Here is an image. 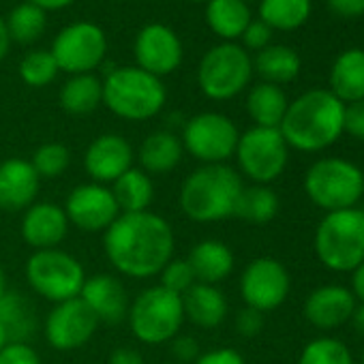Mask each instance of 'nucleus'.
I'll return each mask as SVG.
<instances>
[{
  "label": "nucleus",
  "instance_id": "nucleus-41",
  "mask_svg": "<svg viewBox=\"0 0 364 364\" xmlns=\"http://www.w3.org/2000/svg\"><path fill=\"white\" fill-rule=\"evenodd\" d=\"M343 131L349 133V135H353L355 139H364V99L345 105Z\"/></svg>",
  "mask_w": 364,
  "mask_h": 364
},
{
  "label": "nucleus",
  "instance_id": "nucleus-8",
  "mask_svg": "<svg viewBox=\"0 0 364 364\" xmlns=\"http://www.w3.org/2000/svg\"><path fill=\"white\" fill-rule=\"evenodd\" d=\"M26 279L35 294L60 304L80 298L86 283L84 266L67 251H35L26 262Z\"/></svg>",
  "mask_w": 364,
  "mask_h": 364
},
{
  "label": "nucleus",
  "instance_id": "nucleus-45",
  "mask_svg": "<svg viewBox=\"0 0 364 364\" xmlns=\"http://www.w3.org/2000/svg\"><path fill=\"white\" fill-rule=\"evenodd\" d=\"M328 9L338 18H362L364 0H328Z\"/></svg>",
  "mask_w": 364,
  "mask_h": 364
},
{
  "label": "nucleus",
  "instance_id": "nucleus-17",
  "mask_svg": "<svg viewBox=\"0 0 364 364\" xmlns=\"http://www.w3.org/2000/svg\"><path fill=\"white\" fill-rule=\"evenodd\" d=\"M84 167L97 185L116 182L133 167V148L122 135L105 133L88 146L84 154Z\"/></svg>",
  "mask_w": 364,
  "mask_h": 364
},
{
  "label": "nucleus",
  "instance_id": "nucleus-20",
  "mask_svg": "<svg viewBox=\"0 0 364 364\" xmlns=\"http://www.w3.org/2000/svg\"><path fill=\"white\" fill-rule=\"evenodd\" d=\"M80 298L88 304V309L97 315L99 323H120L129 315V298L124 285L112 274H95L86 277Z\"/></svg>",
  "mask_w": 364,
  "mask_h": 364
},
{
  "label": "nucleus",
  "instance_id": "nucleus-33",
  "mask_svg": "<svg viewBox=\"0 0 364 364\" xmlns=\"http://www.w3.org/2000/svg\"><path fill=\"white\" fill-rule=\"evenodd\" d=\"M277 213H279V198L266 185L242 187L236 208H234V217L249 221V223H257V225L272 221Z\"/></svg>",
  "mask_w": 364,
  "mask_h": 364
},
{
  "label": "nucleus",
  "instance_id": "nucleus-31",
  "mask_svg": "<svg viewBox=\"0 0 364 364\" xmlns=\"http://www.w3.org/2000/svg\"><path fill=\"white\" fill-rule=\"evenodd\" d=\"M300 67V56L287 46H268L262 52H257L253 60V69L264 77V82L277 86L296 80Z\"/></svg>",
  "mask_w": 364,
  "mask_h": 364
},
{
  "label": "nucleus",
  "instance_id": "nucleus-55",
  "mask_svg": "<svg viewBox=\"0 0 364 364\" xmlns=\"http://www.w3.org/2000/svg\"><path fill=\"white\" fill-rule=\"evenodd\" d=\"M245 3H249V0H245Z\"/></svg>",
  "mask_w": 364,
  "mask_h": 364
},
{
  "label": "nucleus",
  "instance_id": "nucleus-13",
  "mask_svg": "<svg viewBox=\"0 0 364 364\" xmlns=\"http://www.w3.org/2000/svg\"><path fill=\"white\" fill-rule=\"evenodd\" d=\"M240 294L247 306L266 313L281 306L289 294V274L285 266L272 257L251 262L240 279Z\"/></svg>",
  "mask_w": 364,
  "mask_h": 364
},
{
  "label": "nucleus",
  "instance_id": "nucleus-18",
  "mask_svg": "<svg viewBox=\"0 0 364 364\" xmlns=\"http://www.w3.org/2000/svg\"><path fill=\"white\" fill-rule=\"evenodd\" d=\"M69 219L63 206L52 202H35L28 210H24L22 219V238L35 251L58 249V245L67 238Z\"/></svg>",
  "mask_w": 364,
  "mask_h": 364
},
{
  "label": "nucleus",
  "instance_id": "nucleus-49",
  "mask_svg": "<svg viewBox=\"0 0 364 364\" xmlns=\"http://www.w3.org/2000/svg\"><path fill=\"white\" fill-rule=\"evenodd\" d=\"M353 294L364 302V262L353 270Z\"/></svg>",
  "mask_w": 364,
  "mask_h": 364
},
{
  "label": "nucleus",
  "instance_id": "nucleus-37",
  "mask_svg": "<svg viewBox=\"0 0 364 364\" xmlns=\"http://www.w3.org/2000/svg\"><path fill=\"white\" fill-rule=\"evenodd\" d=\"M298 364H353L349 349L336 338H315L311 341Z\"/></svg>",
  "mask_w": 364,
  "mask_h": 364
},
{
  "label": "nucleus",
  "instance_id": "nucleus-12",
  "mask_svg": "<svg viewBox=\"0 0 364 364\" xmlns=\"http://www.w3.org/2000/svg\"><path fill=\"white\" fill-rule=\"evenodd\" d=\"M107 41L103 31L92 22H75L58 33L52 46V56L58 65V71L71 75L90 73L105 58Z\"/></svg>",
  "mask_w": 364,
  "mask_h": 364
},
{
  "label": "nucleus",
  "instance_id": "nucleus-34",
  "mask_svg": "<svg viewBox=\"0 0 364 364\" xmlns=\"http://www.w3.org/2000/svg\"><path fill=\"white\" fill-rule=\"evenodd\" d=\"M46 24H48L46 11L39 9L33 3L18 5L11 11L9 20H7L9 37H11V41H18V43H33V41H37L43 35Z\"/></svg>",
  "mask_w": 364,
  "mask_h": 364
},
{
  "label": "nucleus",
  "instance_id": "nucleus-21",
  "mask_svg": "<svg viewBox=\"0 0 364 364\" xmlns=\"http://www.w3.org/2000/svg\"><path fill=\"white\" fill-rule=\"evenodd\" d=\"M353 311L355 298L349 289L341 285H326L315 289L304 304L306 319L321 330H330L345 323L347 319H351Z\"/></svg>",
  "mask_w": 364,
  "mask_h": 364
},
{
  "label": "nucleus",
  "instance_id": "nucleus-44",
  "mask_svg": "<svg viewBox=\"0 0 364 364\" xmlns=\"http://www.w3.org/2000/svg\"><path fill=\"white\" fill-rule=\"evenodd\" d=\"M196 364H245V358L236 349H213L202 353Z\"/></svg>",
  "mask_w": 364,
  "mask_h": 364
},
{
  "label": "nucleus",
  "instance_id": "nucleus-36",
  "mask_svg": "<svg viewBox=\"0 0 364 364\" xmlns=\"http://www.w3.org/2000/svg\"><path fill=\"white\" fill-rule=\"evenodd\" d=\"M56 73H58V65L52 52H46V50L28 52L20 63V77L33 88L48 86L56 77Z\"/></svg>",
  "mask_w": 364,
  "mask_h": 364
},
{
  "label": "nucleus",
  "instance_id": "nucleus-38",
  "mask_svg": "<svg viewBox=\"0 0 364 364\" xmlns=\"http://www.w3.org/2000/svg\"><path fill=\"white\" fill-rule=\"evenodd\" d=\"M159 274H161V287L171 291V294H178V296L187 294L198 283L187 259H173L171 257Z\"/></svg>",
  "mask_w": 364,
  "mask_h": 364
},
{
  "label": "nucleus",
  "instance_id": "nucleus-22",
  "mask_svg": "<svg viewBox=\"0 0 364 364\" xmlns=\"http://www.w3.org/2000/svg\"><path fill=\"white\" fill-rule=\"evenodd\" d=\"M330 92L343 103L364 99V50L351 48L336 56L330 69Z\"/></svg>",
  "mask_w": 364,
  "mask_h": 364
},
{
  "label": "nucleus",
  "instance_id": "nucleus-54",
  "mask_svg": "<svg viewBox=\"0 0 364 364\" xmlns=\"http://www.w3.org/2000/svg\"><path fill=\"white\" fill-rule=\"evenodd\" d=\"M362 364H364V353H362Z\"/></svg>",
  "mask_w": 364,
  "mask_h": 364
},
{
  "label": "nucleus",
  "instance_id": "nucleus-2",
  "mask_svg": "<svg viewBox=\"0 0 364 364\" xmlns=\"http://www.w3.org/2000/svg\"><path fill=\"white\" fill-rule=\"evenodd\" d=\"M345 103L330 90H309L287 105L279 127L287 146L304 152H317L332 146L343 133Z\"/></svg>",
  "mask_w": 364,
  "mask_h": 364
},
{
  "label": "nucleus",
  "instance_id": "nucleus-39",
  "mask_svg": "<svg viewBox=\"0 0 364 364\" xmlns=\"http://www.w3.org/2000/svg\"><path fill=\"white\" fill-rule=\"evenodd\" d=\"M0 364H41L39 353L26 343H7L0 349Z\"/></svg>",
  "mask_w": 364,
  "mask_h": 364
},
{
  "label": "nucleus",
  "instance_id": "nucleus-27",
  "mask_svg": "<svg viewBox=\"0 0 364 364\" xmlns=\"http://www.w3.org/2000/svg\"><path fill=\"white\" fill-rule=\"evenodd\" d=\"M35 328L37 317L28 298L18 291H5L0 298V330L5 332L7 343H26Z\"/></svg>",
  "mask_w": 364,
  "mask_h": 364
},
{
  "label": "nucleus",
  "instance_id": "nucleus-3",
  "mask_svg": "<svg viewBox=\"0 0 364 364\" xmlns=\"http://www.w3.org/2000/svg\"><path fill=\"white\" fill-rule=\"evenodd\" d=\"M242 180L228 165H202L180 189V208L196 223H213L234 217Z\"/></svg>",
  "mask_w": 364,
  "mask_h": 364
},
{
  "label": "nucleus",
  "instance_id": "nucleus-40",
  "mask_svg": "<svg viewBox=\"0 0 364 364\" xmlns=\"http://www.w3.org/2000/svg\"><path fill=\"white\" fill-rule=\"evenodd\" d=\"M270 39H272V28L268 24H264L262 20H251V24L242 33V41H245L247 50L262 52L264 48L270 46Z\"/></svg>",
  "mask_w": 364,
  "mask_h": 364
},
{
  "label": "nucleus",
  "instance_id": "nucleus-43",
  "mask_svg": "<svg viewBox=\"0 0 364 364\" xmlns=\"http://www.w3.org/2000/svg\"><path fill=\"white\" fill-rule=\"evenodd\" d=\"M264 326V315L251 306H245L238 315H236V328L242 336H255L262 332Z\"/></svg>",
  "mask_w": 364,
  "mask_h": 364
},
{
  "label": "nucleus",
  "instance_id": "nucleus-47",
  "mask_svg": "<svg viewBox=\"0 0 364 364\" xmlns=\"http://www.w3.org/2000/svg\"><path fill=\"white\" fill-rule=\"evenodd\" d=\"M28 3L37 5V7L43 9V11H56V9L69 7L71 3H75V0H28Z\"/></svg>",
  "mask_w": 364,
  "mask_h": 364
},
{
  "label": "nucleus",
  "instance_id": "nucleus-56",
  "mask_svg": "<svg viewBox=\"0 0 364 364\" xmlns=\"http://www.w3.org/2000/svg\"><path fill=\"white\" fill-rule=\"evenodd\" d=\"M169 364H173V362H169Z\"/></svg>",
  "mask_w": 364,
  "mask_h": 364
},
{
  "label": "nucleus",
  "instance_id": "nucleus-50",
  "mask_svg": "<svg viewBox=\"0 0 364 364\" xmlns=\"http://www.w3.org/2000/svg\"><path fill=\"white\" fill-rule=\"evenodd\" d=\"M351 319H353V326H355L358 334H362V336H364V302H362L360 306H355V311H353Z\"/></svg>",
  "mask_w": 364,
  "mask_h": 364
},
{
  "label": "nucleus",
  "instance_id": "nucleus-9",
  "mask_svg": "<svg viewBox=\"0 0 364 364\" xmlns=\"http://www.w3.org/2000/svg\"><path fill=\"white\" fill-rule=\"evenodd\" d=\"M253 60L249 52L232 41L208 50L198 69L202 92L215 101H228L240 95L251 82Z\"/></svg>",
  "mask_w": 364,
  "mask_h": 364
},
{
  "label": "nucleus",
  "instance_id": "nucleus-28",
  "mask_svg": "<svg viewBox=\"0 0 364 364\" xmlns=\"http://www.w3.org/2000/svg\"><path fill=\"white\" fill-rule=\"evenodd\" d=\"M287 97L277 84L262 82L251 88L247 97V109L249 116L255 120V127H266V129H279L283 122V116L287 112Z\"/></svg>",
  "mask_w": 364,
  "mask_h": 364
},
{
  "label": "nucleus",
  "instance_id": "nucleus-35",
  "mask_svg": "<svg viewBox=\"0 0 364 364\" xmlns=\"http://www.w3.org/2000/svg\"><path fill=\"white\" fill-rule=\"evenodd\" d=\"M69 163H71V152L67 146H63L58 141H50V144L39 146L31 159V165L37 171V176L48 178V180L60 178L67 171Z\"/></svg>",
  "mask_w": 364,
  "mask_h": 364
},
{
  "label": "nucleus",
  "instance_id": "nucleus-14",
  "mask_svg": "<svg viewBox=\"0 0 364 364\" xmlns=\"http://www.w3.org/2000/svg\"><path fill=\"white\" fill-rule=\"evenodd\" d=\"M99 328L97 315L82 298L56 304L46 319V338L58 351L84 347Z\"/></svg>",
  "mask_w": 364,
  "mask_h": 364
},
{
  "label": "nucleus",
  "instance_id": "nucleus-24",
  "mask_svg": "<svg viewBox=\"0 0 364 364\" xmlns=\"http://www.w3.org/2000/svg\"><path fill=\"white\" fill-rule=\"evenodd\" d=\"M196 281L204 285H217L228 279L234 270V253L228 245L219 240H202L198 242L187 257Z\"/></svg>",
  "mask_w": 364,
  "mask_h": 364
},
{
  "label": "nucleus",
  "instance_id": "nucleus-26",
  "mask_svg": "<svg viewBox=\"0 0 364 364\" xmlns=\"http://www.w3.org/2000/svg\"><path fill=\"white\" fill-rule=\"evenodd\" d=\"M112 196L118 204L120 215L146 213L154 200L152 180L144 169L131 167L116 182H112Z\"/></svg>",
  "mask_w": 364,
  "mask_h": 364
},
{
  "label": "nucleus",
  "instance_id": "nucleus-16",
  "mask_svg": "<svg viewBox=\"0 0 364 364\" xmlns=\"http://www.w3.org/2000/svg\"><path fill=\"white\" fill-rule=\"evenodd\" d=\"M133 54L139 69L154 77H161L180 67L182 43L165 24H148L137 33Z\"/></svg>",
  "mask_w": 364,
  "mask_h": 364
},
{
  "label": "nucleus",
  "instance_id": "nucleus-42",
  "mask_svg": "<svg viewBox=\"0 0 364 364\" xmlns=\"http://www.w3.org/2000/svg\"><path fill=\"white\" fill-rule=\"evenodd\" d=\"M169 351L171 355L178 360V364H187V362H196L200 358V345L196 338L191 336H173L169 341Z\"/></svg>",
  "mask_w": 364,
  "mask_h": 364
},
{
  "label": "nucleus",
  "instance_id": "nucleus-48",
  "mask_svg": "<svg viewBox=\"0 0 364 364\" xmlns=\"http://www.w3.org/2000/svg\"><path fill=\"white\" fill-rule=\"evenodd\" d=\"M9 46H11V37H9V28H7V22L0 18V60H3L9 52Z\"/></svg>",
  "mask_w": 364,
  "mask_h": 364
},
{
  "label": "nucleus",
  "instance_id": "nucleus-46",
  "mask_svg": "<svg viewBox=\"0 0 364 364\" xmlns=\"http://www.w3.org/2000/svg\"><path fill=\"white\" fill-rule=\"evenodd\" d=\"M109 364H144V358L139 351H135L131 347H118L109 355Z\"/></svg>",
  "mask_w": 364,
  "mask_h": 364
},
{
  "label": "nucleus",
  "instance_id": "nucleus-15",
  "mask_svg": "<svg viewBox=\"0 0 364 364\" xmlns=\"http://www.w3.org/2000/svg\"><path fill=\"white\" fill-rule=\"evenodd\" d=\"M63 208L71 225L90 234L105 232L120 217L112 189L97 185V182H86V185L75 187Z\"/></svg>",
  "mask_w": 364,
  "mask_h": 364
},
{
  "label": "nucleus",
  "instance_id": "nucleus-30",
  "mask_svg": "<svg viewBox=\"0 0 364 364\" xmlns=\"http://www.w3.org/2000/svg\"><path fill=\"white\" fill-rule=\"evenodd\" d=\"M103 103V82L92 73L71 75L60 90V105L71 116L92 114Z\"/></svg>",
  "mask_w": 364,
  "mask_h": 364
},
{
  "label": "nucleus",
  "instance_id": "nucleus-7",
  "mask_svg": "<svg viewBox=\"0 0 364 364\" xmlns=\"http://www.w3.org/2000/svg\"><path fill=\"white\" fill-rule=\"evenodd\" d=\"M304 191L315 206L328 213L347 210L364 193V173L345 159H321L309 167Z\"/></svg>",
  "mask_w": 364,
  "mask_h": 364
},
{
  "label": "nucleus",
  "instance_id": "nucleus-6",
  "mask_svg": "<svg viewBox=\"0 0 364 364\" xmlns=\"http://www.w3.org/2000/svg\"><path fill=\"white\" fill-rule=\"evenodd\" d=\"M127 319L137 341L146 345L169 343L185 321L182 296L171 294L161 285L148 287L133 300Z\"/></svg>",
  "mask_w": 364,
  "mask_h": 364
},
{
  "label": "nucleus",
  "instance_id": "nucleus-51",
  "mask_svg": "<svg viewBox=\"0 0 364 364\" xmlns=\"http://www.w3.org/2000/svg\"><path fill=\"white\" fill-rule=\"evenodd\" d=\"M7 291V279H5V270L3 266H0V298H3V294Z\"/></svg>",
  "mask_w": 364,
  "mask_h": 364
},
{
  "label": "nucleus",
  "instance_id": "nucleus-53",
  "mask_svg": "<svg viewBox=\"0 0 364 364\" xmlns=\"http://www.w3.org/2000/svg\"><path fill=\"white\" fill-rule=\"evenodd\" d=\"M189 3H208V0H189Z\"/></svg>",
  "mask_w": 364,
  "mask_h": 364
},
{
  "label": "nucleus",
  "instance_id": "nucleus-4",
  "mask_svg": "<svg viewBox=\"0 0 364 364\" xmlns=\"http://www.w3.org/2000/svg\"><path fill=\"white\" fill-rule=\"evenodd\" d=\"M167 92L159 77L139 67H120L103 82V103L124 120H148L165 105Z\"/></svg>",
  "mask_w": 364,
  "mask_h": 364
},
{
  "label": "nucleus",
  "instance_id": "nucleus-29",
  "mask_svg": "<svg viewBox=\"0 0 364 364\" xmlns=\"http://www.w3.org/2000/svg\"><path fill=\"white\" fill-rule=\"evenodd\" d=\"M206 22L215 35L225 41L242 37L251 24V11L245 0H208Z\"/></svg>",
  "mask_w": 364,
  "mask_h": 364
},
{
  "label": "nucleus",
  "instance_id": "nucleus-52",
  "mask_svg": "<svg viewBox=\"0 0 364 364\" xmlns=\"http://www.w3.org/2000/svg\"><path fill=\"white\" fill-rule=\"evenodd\" d=\"M7 345V336H5V332L3 330H0V349H3Z\"/></svg>",
  "mask_w": 364,
  "mask_h": 364
},
{
  "label": "nucleus",
  "instance_id": "nucleus-23",
  "mask_svg": "<svg viewBox=\"0 0 364 364\" xmlns=\"http://www.w3.org/2000/svg\"><path fill=\"white\" fill-rule=\"evenodd\" d=\"M182 309L185 319L198 328H217L228 315V300L215 285L196 283L187 294H182Z\"/></svg>",
  "mask_w": 364,
  "mask_h": 364
},
{
  "label": "nucleus",
  "instance_id": "nucleus-25",
  "mask_svg": "<svg viewBox=\"0 0 364 364\" xmlns=\"http://www.w3.org/2000/svg\"><path fill=\"white\" fill-rule=\"evenodd\" d=\"M182 154H185V148H182L180 137H176L169 131L150 133L139 146V163L148 176L169 173L171 169L178 167V163L182 161Z\"/></svg>",
  "mask_w": 364,
  "mask_h": 364
},
{
  "label": "nucleus",
  "instance_id": "nucleus-11",
  "mask_svg": "<svg viewBox=\"0 0 364 364\" xmlns=\"http://www.w3.org/2000/svg\"><path fill=\"white\" fill-rule=\"evenodd\" d=\"M236 159L242 173L257 185H268L283 173L287 165V144L279 129L253 127L240 135Z\"/></svg>",
  "mask_w": 364,
  "mask_h": 364
},
{
  "label": "nucleus",
  "instance_id": "nucleus-10",
  "mask_svg": "<svg viewBox=\"0 0 364 364\" xmlns=\"http://www.w3.org/2000/svg\"><path fill=\"white\" fill-rule=\"evenodd\" d=\"M240 133L236 124L215 112H204L193 116L182 131V148H185L191 156L206 165H221L230 156L236 154Z\"/></svg>",
  "mask_w": 364,
  "mask_h": 364
},
{
  "label": "nucleus",
  "instance_id": "nucleus-32",
  "mask_svg": "<svg viewBox=\"0 0 364 364\" xmlns=\"http://www.w3.org/2000/svg\"><path fill=\"white\" fill-rule=\"evenodd\" d=\"M313 3L311 0H262L259 20L272 31H296L306 24L311 18Z\"/></svg>",
  "mask_w": 364,
  "mask_h": 364
},
{
  "label": "nucleus",
  "instance_id": "nucleus-19",
  "mask_svg": "<svg viewBox=\"0 0 364 364\" xmlns=\"http://www.w3.org/2000/svg\"><path fill=\"white\" fill-rule=\"evenodd\" d=\"M41 178L31 161L7 159L0 163V210L20 213L37 202Z\"/></svg>",
  "mask_w": 364,
  "mask_h": 364
},
{
  "label": "nucleus",
  "instance_id": "nucleus-5",
  "mask_svg": "<svg viewBox=\"0 0 364 364\" xmlns=\"http://www.w3.org/2000/svg\"><path fill=\"white\" fill-rule=\"evenodd\" d=\"M315 253L330 270H355L364 262V213L355 208L328 213L315 232Z\"/></svg>",
  "mask_w": 364,
  "mask_h": 364
},
{
  "label": "nucleus",
  "instance_id": "nucleus-1",
  "mask_svg": "<svg viewBox=\"0 0 364 364\" xmlns=\"http://www.w3.org/2000/svg\"><path fill=\"white\" fill-rule=\"evenodd\" d=\"M103 249L120 274L150 279L173 257V230L163 217L150 210L120 215L105 230Z\"/></svg>",
  "mask_w": 364,
  "mask_h": 364
}]
</instances>
